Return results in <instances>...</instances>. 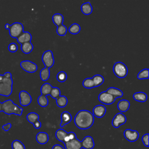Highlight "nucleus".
Listing matches in <instances>:
<instances>
[{
	"instance_id": "1",
	"label": "nucleus",
	"mask_w": 149,
	"mask_h": 149,
	"mask_svg": "<svg viewBox=\"0 0 149 149\" xmlns=\"http://www.w3.org/2000/svg\"><path fill=\"white\" fill-rule=\"evenodd\" d=\"M94 122V116L93 113L86 109L77 112L74 118L75 125L80 129L86 130L90 128Z\"/></svg>"
},
{
	"instance_id": "2",
	"label": "nucleus",
	"mask_w": 149,
	"mask_h": 149,
	"mask_svg": "<svg viewBox=\"0 0 149 149\" xmlns=\"http://www.w3.org/2000/svg\"><path fill=\"white\" fill-rule=\"evenodd\" d=\"M2 111L7 115L15 114L18 116L22 115L23 109L13 101L10 100H7L2 103Z\"/></svg>"
},
{
	"instance_id": "3",
	"label": "nucleus",
	"mask_w": 149,
	"mask_h": 149,
	"mask_svg": "<svg viewBox=\"0 0 149 149\" xmlns=\"http://www.w3.org/2000/svg\"><path fill=\"white\" fill-rule=\"evenodd\" d=\"M13 80L11 78L3 77L0 82V95L9 97L12 93Z\"/></svg>"
},
{
	"instance_id": "4",
	"label": "nucleus",
	"mask_w": 149,
	"mask_h": 149,
	"mask_svg": "<svg viewBox=\"0 0 149 149\" xmlns=\"http://www.w3.org/2000/svg\"><path fill=\"white\" fill-rule=\"evenodd\" d=\"M5 28L9 30L10 36L13 38H17L24 31V27L20 22H15L12 24L6 23Z\"/></svg>"
},
{
	"instance_id": "5",
	"label": "nucleus",
	"mask_w": 149,
	"mask_h": 149,
	"mask_svg": "<svg viewBox=\"0 0 149 149\" xmlns=\"http://www.w3.org/2000/svg\"><path fill=\"white\" fill-rule=\"evenodd\" d=\"M114 74L118 78H124L128 73V69L126 65L121 62H116L113 66Z\"/></svg>"
},
{
	"instance_id": "6",
	"label": "nucleus",
	"mask_w": 149,
	"mask_h": 149,
	"mask_svg": "<svg viewBox=\"0 0 149 149\" xmlns=\"http://www.w3.org/2000/svg\"><path fill=\"white\" fill-rule=\"evenodd\" d=\"M42 62L45 65V68L49 69L54 64V57L52 52L51 50L45 51L41 57Z\"/></svg>"
},
{
	"instance_id": "7",
	"label": "nucleus",
	"mask_w": 149,
	"mask_h": 149,
	"mask_svg": "<svg viewBox=\"0 0 149 149\" xmlns=\"http://www.w3.org/2000/svg\"><path fill=\"white\" fill-rule=\"evenodd\" d=\"M20 66L23 70L28 73H34L38 69L37 65L35 63L28 60L22 61L20 63Z\"/></svg>"
},
{
	"instance_id": "8",
	"label": "nucleus",
	"mask_w": 149,
	"mask_h": 149,
	"mask_svg": "<svg viewBox=\"0 0 149 149\" xmlns=\"http://www.w3.org/2000/svg\"><path fill=\"white\" fill-rule=\"evenodd\" d=\"M98 99L100 102L105 105H111L116 100V98L114 97L107 93L105 91L100 93Z\"/></svg>"
},
{
	"instance_id": "9",
	"label": "nucleus",
	"mask_w": 149,
	"mask_h": 149,
	"mask_svg": "<svg viewBox=\"0 0 149 149\" xmlns=\"http://www.w3.org/2000/svg\"><path fill=\"white\" fill-rule=\"evenodd\" d=\"M20 104L23 107H26L29 105L32 101L30 94L25 90H22L19 94Z\"/></svg>"
},
{
	"instance_id": "10",
	"label": "nucleus",
	"mask_w": 149,
	"mask_h": 149,
	"mask_svg": "<svg viewBox=\"0 0 149 149\" xmlns=\"http://www.w3.org/2000/svg\"><path fill=\"white\" fill-rule=\"evenodd\" d=\"M126 120L127 119L125 115L123 113L119 112L114 116L112 120V125L115 128H118L121 125L125 124Z\"/></svg>"
},
{
	"instance_id": "11",
	"label": "nucleus",
	"mask_w": 149,
	"mask_h": 149,
	"mask_svg": "<svg viewBox=\"0 0 149 149\" xmlns=\"http://www.w3.org/2000/svg\"><path fill=\"white\" fill-rule=\"evenodd\" d=\"M123 135L125 138L130 142L136 141L139 137V133L137 130L127 129L124 130Z\"/></svg>"
},
{
	"instance_id": "12",
	"label": "nucleus",
	"mask_w": 149,
	"mask_h": 149,
	"mask_svg": "<svg viewBox=\"0 0 149 149\" xmlns=\"http://www.w3.org/2000/svg\"><path fill=\"white\" fill-rule=\"evenodd\" d=\"M107 111L106 107L104 105H97L93 109V115L94 116L100 118H102Z\"/></svg>"
},
{
	"instance_id": "13",
	"label": "nucleus",
	"mask_w": 149,
	"mask_h": 149,
	"mask_svg": "<svg viewBox=\"0 0 149 149\" xmlns=\"http://www.w3.org/2000/svg\"><path fill=\"white\" fill-rule=\"evenodd\" d=\"M65 149H81V141L76 138L64 143Z\"/></svg>"
},
{
	"instance_id": "14",
	"label": "nucleus",
	"mask_w": 149,
	"mask_h": 149,
	"mask_svg": "<svg viewBox=\"0 0 149 149\" xmlns=\"http://www.w3.org/2000/svg\"><path fill=\"white\" fill-rule=\"evenodd\" d=\"M81 144L84 149H93L95 146L94 140L90 136H86L81 141Z\"/></svg>"
},
{
	"instance_id": "15",
	"label": "nucleus",
	"mask_w": 149,
	"mask_h": 149,
	"mask_svg": "<svg viewBox=\"0 0 149 149\" xmlns=\"http://www.w3.org/2000/svg\"><path fill=\"white\" fill-rule=\"evenodd\" d=\"M61 122L60 123V127H63L66 125L70 123L72 119V115L68 111H63L61 115Z\"/></svg>"
},
{
	"instance_id": "16",
	"label": "nucleus",
	"mask_w": 149,
	"mask_h": 149,
	"mask_svg": "<svg viewBox=\"0 0 149 149\" xmlns=\"http://www.w3.org/2000/svg\"><path fill=\"white\" fill-rule=\"evenodd\" d=\"M16 39L19 44H22L25 42H31L32 36L29 31H23Z\"/></svg>"
},
{
	"instance_id": "17",
	"label": "nucleus",
	"mask_w": 149,
	"mask_h": 149,
	"mask_svg": "<svg viewBox=\"0 0 149 149\" xmlns=\"http://www.w3.org/2000/svg\"><path fill=\"white\" fill-rule=\"evenodd\" d=\"M36 139L37 141L40 144H46L48 140H49V136L48 133L44 132H38L36 136Z\"/></svg>"
},
{
	"instance_id": "18",
	"label": "nucleus",
	"mask_w": 149,
	"mask_h": 149,
	"mask_svg": "<svg viewBox=\"0 0 149 149\" xmlns=\"http://www.w3.org/2000/svg\"><path fill=\"white\" fill-rule=\"evenodd\" d=\"M117 107L121 113L126 112L129 109L130 102L127 100H121L118 102Z\"/></svg>"
},
{
	"instance_id": "19",
	"label": "nucleus",
	"mask_w": 149,
	"mask_h": 149,
	"mask_svg": "<svg viewBox=\"0 0 149 149\" xmlns=\"http://www.w3.org/2000/svg\"><path fill=\"white\" fill-rule=\"evenodd\" d=\"M107 93L111 94V95H112L113 97H114L116 99L119 97H122L123 95V93L122 90H120V89L116 88V87H109L106 91H105Z\"/></svg>"
},
{
	"instance_id": "20",
	"label": "nucleus",
	"mask_w": 149,
	"mask_h": 149,
	"mask_svg": "<svg viewBox=\"0 0 149 149\" xmlns=\"http://www.w3.org/2000/svg\"><path fill=\"white\" fill-rule=\"evenodd\" d=\"M133 98L136 101L144 102H146L147 100V95L144 92L139 91L133 94Z\"/></svg>"
},
{
	"instance_id": "21",
	"label": "nucleus",
	"mask_w": 149,
	"mask_h": 149,
	"mask_svg": "<svg viewBox=\"0 0 149 149\" xmlns=\"http://www.w3.org/2000/svg\"><path fill=\"white\" fill-rule=\"evenodd\" d=\"M81 12L85 15H89L93 12V6L90 2H87L81 5Z\"/></svg>"
},
{
	"instance_id": "22",
	"label": "nucleus",
	"mask_w": 149,
	"mask_h": 149,
	"mask_svg": "<svg viewBox=\"0 0 149 149\" xmlns=\"http://www.w3.org/2000/svg\"><path fill=\"white\" fill-rule=\"evenodd\" d=\"M33 45L31 42H27L21 44V50L26 54H30L33 49Z\"/></svg>"
},
{
	"instance_id": "23",
	"label": "nucleus",
	"mask_w": 149,
	"mask_h": 149,
	"mask_svg": "<svg viewBox=\"0 0 149 149\" xmlns=\"http://www.w3.org/2000/svg\"><path fill=\"white\" fill-rule=\"evenodd\" d=\"M52 87H53L48 83H45L44 84H43L41 87V89H40V92L41 93V95H43L45 96L49 95Z\"/></svg>"
},
{
	"instance_id": "24",
	"label": "nucleus",
	"mask_w": 149,
	"mask_h": 149,
	"mask_svg": "<svg viewBox=\"0 0 149 149\" xmlns=\"http://www.w3.org/2000/svg\"><path fill=\"white\" fill-rule=\"evenodd\" d=\"M52 22L57 27L62 24L63 22V16L61 13H55L52 17Z\"/></svg>"
},
{
	"instance_id": "25",
	"label": "nucleus",
	"mask_w": 149,
	"mask_h": 149,
	"mask_svg": "<svg viewBox=\"0 0 149 149\" xmlns=\"http://www.w3.org/2000/svg\"><path fill=\"white\" fill-rule=\"evenodd\" d=\"M56 105L59 108L65 107L68 102V98L65 95H60L56 99Z\"/></svg>"
},
{
	"instance_id": "26",
	"label": "nucleus",
	"mask_w": 149,
	"mask_h": 149,
	"mask_svg": "<svg viewBox=\"0 0 149 149\" xmlns=\"http://www.w3.org/2000/svg\"><path fill=\"white\" fill-rule=\"evenodd\" d=\"M67 134H68V132L66 131H65L63 129L61 128V129H58L56 131V132H55V137H56V139L58 140L63 143L64 139H65V137H66Z\"/></svg>"
},
{
	"instance_id": "27",
	"label": "nucleus",
	"mask_w": 149,
	"mask_h": 149,
	"mask_svg": "<svg viewBox=\"0 0 149 149\" xmlns=\"http://www.w3.org/2000/svg\"><path fill=\"white\" fill-rule=\"evenodd\" d=\"M50 76V70L49 69L44 68L42 69L40 72V79L42 81H47L48 80Z\"/></svg>"
},
{
	"instance_id": "28",
	"label": "nucleus",
	"mask_w": 149,
	"mask_h": 149,
	"mask_svg": "<svg viewBox=\"0 0 149 149\" xmlns=\"http://www.w3.org/2000/svg\"><path fill=\"white\" fill-rule=\"evenodd\" d=\"M94 87L101 86L104 81V78L100 74H95L92 77Z\"/></svg>"
},
{
	"instance_id": "29",
	"label": "nucleus",
	"mask_w": 149,
	"mask_h": 149,
	"mask_svg": "<svg viewBox=\"0 0 149 149\" xmlns=\"http://www.w3.org/2000/svg\"><path fill=\"white\" fill-rule=\"evenodd\" d=\"M39 115L36 112H30L26 115V119L29 122L33 124L36 121L39 119Z\"/></svg>"
},
{
	"instance_id": "30",
	"label": "nucleus",
	"mask_w": 149,
	"mask_h": 149,
	"mask_svg": "<svg viewBox=\"0 0 149 149\" xmlns=\"http://www.w3.org/2000/svg\"><path fill=\"white\" fill-rule=\"evenodd\" d=\"M81 30V27L77 23H73L70 26L68 29V31L72 34H78Z\"/></svg>"
},
{
	"instance_id": "31",
	"label": "nucleus",
	"mask_w": 149,
	"mask_h": 149,
	"mask_svg": "<svg viewBox=\"0 0 149 149\" xmlns=\"http://www.w3.org/2000/svg\"><path fill=\"white\" fill-rule=\"evenodd\" d=\"M37 102H38V105L40 107H47L48 105V103H49V101H48V98L46 96L41 95V94L38 97Z\"/></svg>"
},
{
	"instance_id": "32",
	"label": "nucleus",
	"mask_w": 149,
	"mask_h": 149,
	"mask_svg": "<svg viewBox=\"0 0 149 149\" xmlns=\"http://www.w3.org/2000/svg\"><path fill=\"white\" fill-rule=\"evenodd\" d=\"M82 85L84 87L88 89L94 88L92 77H87L82 82Z\"/></svg>"
},
{
	"instance_id": "33",
	"label": "nucleus",
	"mask_w": 149,
	"mask_h": 149,
	"mask_svg": "<svg viewBox=\"0 0 149 149\" xmlns=\"http://www.w3.org/2000/svg\"><path fill=\"white\" fill-rule=\"evenodd\" d=\"M149 77V72L148 69L146 68L143 69L141 71H140L137 74V78L140 80H144L148 79Z\"/></svg>"
},
{
	"instance_id": "34",
	"label": "nucleus",
	"mask_w": 149,
	"mask_h": 149,
	"mask_svg": "<svg viewBox=\"0 0 149 149\" xmlns=\"http://www.w3.org/2000/svg\"><path fill=\"white\" fill-rule=\"evenodd\" d=\"M11 146L12 149H26L23 143L19 140H15L13 141Z\"/></svg>"
},
{
	"instance_id": "35",
	"label": "nucleus",
	"mask_w": 149,
	"mask_h": 149,
	"mask_svg": "<svg viewBox=\"0 0 149 149\" xmlns=\"http://www.w3.org/2000/svg\"><path fill=\"white\" fill-rule=\"evenodd\" d=\"M49 95L51 96V97L53 98L54 99L56 100L59 96L61 95L60 89L57 87H53Z\"/></svg>"
},
{
	"instance_id": "36",
	"label": "nucleus",
	"mask_w": 149,
	"mask_h": 149,
	"mask_svg": "<svg viewBox=\"0 0 149 149\" xmlns=\"http://www.w3.org/2000/svg\"><path fill=\"white\" fill-rule=\"evenodd\" d=\"M67 30L68 29L66 26L63 25V24L58 26L56 28V33L60 36H63L66 35Z\"/></svg>"
},
{
	"instance_id": "37",
	"label": "nucleus",
	"mask_w": 149,
	"mask_h": 149,
	"mask_svg": "<svg viewBox=\"0 0 149 149\" xmlns=\"http://www.w3.org/2000/svg\"><path fill=\"white\" fill-rule=\"evenodd\" d=\"M67 74L64 71H60L57 73L56 79L59 82H64L67 80Z\"/></svg>"
},
{
	"instance_id": "38",
	"label": "nucleus",
	"mask_w": 149,
	"mask_h": 149,
	"mask_svg": "<svg viewBox=\"0 0 149 149\" xmlns=\"http://www.w3.org/2000/svg\"><path fill=\"white\" fill-rule=\"evenodd\" d=\"M76 138V134L73 132H68V134H66L65 139H64V141H63V143H66V142H68L70 140H72Z\"/></svg>"
},
{
	"instance_id": "39",
	"label": "nucleus",
	"mask_w": 149,
	"mask_h": 149,
	"mask_svg": "<svg viewBox=\"0 0 149 149\" xmlns=\"http://www.w3.org/2000/svg\"><path fill=\"white\" fill-rule=\"evenodd\" d=\"M8 50L10 52H12V53H14V52H16L17 51V49H18V47H17V45L15 43V42H11L8 45Z\"/></svg>"
},
{
	"instance_id": "40",
	"label": "nucleus",
	"mask_w": 149,
	"mask_h": 149,
	"mask_svg": "<svg viewBox=\"0 0 149 149\" xmlns=\"http://www.w3.org/2000/svg\"><path fill=\"white\" fill-rule=\"evenodd\" d=\"M148 137H149L148 133L144 134V135H143V136L141 137V140H142V142H143V144L147 147H148V146H149V145H148Z\"/></svg>"
},
{
	"instance_id": "41",
	"label": "nucleus",
	"mask_w": 149,
	"mask_h": 149,
	"mask_svg": "<svg viewBox=\"0 0 149 149\" xmlns=\"http://www.w3.org/2000/svg\"><path fill=\"white\" fill-rule=\"evenodd\" d=\"M12 127V124L10 123H8L6 124H5L2 126V129L5 131V132H7Z\"/></svg>"
},
{
	"instance_id": "42",
	"label": "nucleus",
	"mask_w": 149,
	"mask_h": 149,
	"mask_svg": "<svg viewBox=\"0 0 149 149\" xmlns=\"http://www.w3.org/2000/svg\"><path fill=\"white\" fill-rule=\"evenodd\" d=\"M33 125L34 128H36V129H38L41 127V123L40 121H39V120L36 121Z\"/></svg>"
},
{
	"instance_id": "43",
	"label": "nucleus",
	"mask_w": 149,
	"mask_h": 149,
	"mask_svg": "<svg viewBox=\"0 0 149 149\" xmlns=\"http://www.w3.org/2000/svg\"><path fill=\"white\" fill-rule=\"evenodd\" d=\"M52 149H65L63 147H62L60 144H55L53 146Z\"/></svg>"
},
{
	"instance_id": "44",
	"label": "nucleus",
	"mask_w": 149,
	"mask_h": 149,
	"mask_svg": "<svg viewBox=\"0 0 149 149\" xmlns=\"http://www.w3.org/2000/svg\"><path fill=\"white\" fill-rule=\"evenodd\" d=\"M3 76L4 77H6V78H11L12 77V73L9 72H6L3 74Z\"/></svg>"
},
{
	"instance_id": "45",
	"label": "nucleus",
	"mask_w": 149,
	"mask_h": 149,
	"mask_svg": "<svg viewBox=\"0 0 149 149\" xmlns=\"http://www.w3.org/2000/svg\"><path fill=\"white\" fill-rule=\"evenodd\" d=\"M3 77V75H2V74H0V82L2 80Z\"/></svg>"
},
{
	"instance_id": "46",
	"label": "nucleus",
	"mask_w": 149,
	"mask_h": 149,
	"mask_svg": "<svg viewBox=\"0 0 149 149\" xmlns=\"http://www.w3.org/2000/svg\"><path fill=\"white\" fill-rule=\"evenodd\" d=\"M2 112V102L0 101V112Z\"/></svg>"
}]
</instances>
